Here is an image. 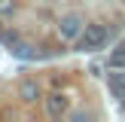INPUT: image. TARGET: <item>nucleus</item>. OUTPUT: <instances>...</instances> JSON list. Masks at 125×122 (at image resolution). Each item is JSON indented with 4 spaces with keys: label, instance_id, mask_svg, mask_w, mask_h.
<instances>
[{
    "label": "nucleus",
    "instance_id": "nucleus-1",
    "mask_svg": "<svg viewBox=\"0 0 125 122\" xmlns=\"http://www.w3.org/2000/svg\"><path fill=\"white\" fill-rule=\"evenodd\" d=\"M104 43H107V28L104 24H85L83 34H79V52L104 49Z\"/></svg>",
    "mask_w": 125,
    "mask_h": 122
},
{
    "label": "nucleus",
    "instance_id": "nucleus-2",
    "mask_svg": "<svg viewBox=\"0 0 125 122\" xmlns=\"http://www.w3.org/2000/svg\"><path fill=\"white\" fill-rule=\"evenodd\" d=\"M67 107H70V98L64 95V92H52V95L46 98V110L52 119H61V116L67 113Z\"/></svg>",
    "mask_w": 125,
    "mask_h": 122
},
{
    "label": "nucleus",
    "instance_id": "nucleus-3",
    "mask_svg": "<svg viewBox=\"0 0 125 122\" xmlns=\"http://www.w3.org/2000/svg\"><path fill=\"white\" fill-rule=\"evenodd\" d=\"M58 30H61L64 40L79 37V34H83V21H79V15H64V18H61V24H58Z\"/></svg>",
    "mask_w": 125,
    "mask_h": 122
},
{
    "label": "nucleus",
    "instance_id": "nucleus-4",
    "mask_svg": "<svg viewBox=\"0 0 125 122\" xmlns=\"http://www.w3.org/2000/svg\"><path fill=\"white\" fill-rule=\"evenodd\" d=\"M107 85L113 92V98H125V67H113V73L107 76Z\"/></svg>",
    "mask_w": 125,
    "mask_h": 122
},
{
    "label": "nucleus",
    "instance_id": "nucleus-5",
    "mask_svg": "<svg viewBox=\"0 0 125 122\" xmlns=\"http://www.w3.org/2000/svg\"><path fill=\"white\" fill-rule=\"evenodd\" d=\"M18 98H21L24 104H37L40 101V85H37V79H24V82L18 85Z\"/></svg>",
    "mask_w": 125,
    "mask_h": 122
},
{
    "label": "nucleus",
    "instance_id": "nucleus-6",
    "mask_svg": "<svg viewBox=\"0 0 125 122\" xmlns=\"http://www.w3.org/2000/svg\"><path fill=\"white\" fill-rule=\"evenodd\" d=\"M9 52L15 55V58H21V61H31V58H37V52H34V46H28V43H12L9 46Z\"/></svg>",
    "mask_w": 125,
    "mask_h": 122
},
{
    "label": "nucleus",
    "instance_id": "nucleus-7",
    "mask_svg": "<svg viewBox=\"0 0 125 122\" xmlns=\"http://www.w3.org/2000/svg\"><path fill=\"white\" fill-rule=\"evenodd\" d=\"M110 67H125V46H116L110 52Z\"/></svg>",
    "mask_w": 125,
    "mask_h": 122
},
{
    "label": "nucleus",
    "instance_id": "nucleus-8",
    "mask_svg": "<svg viewBox=\"0 0 125 122\" xmlns=\"http://www.w3.org/2000/svg\"><path fill=\"white\" fill-rule=\"evenodd\" d=\"M15 12V0H0V15H12Z\"/></svg>",
    "mask_w": 125,
    "mask_h": 122
}]
</instances>
